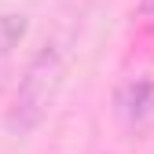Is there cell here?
<instances>
[{
	"instance_id": "obj_2",
	"label": "cell",
	"mask_w": 154,
	"mask_h": 154,
	"mask_svg": "<svg viewBox=\"0 0 154 154\" xmlns=\"http://www.w3.org/2000/svg\"><path fill=\"white\" fill-rule=\"evenodd\" d=\"M118 118L128 125V128H143L154 121V77H136L118 88Z\"/></svg>"
},
{
	"instance_id": "obj_1",
	"label": "cell",
	"mask_w": 154,
	"mask_h": 154,
	"mask_svg": "<svg viewBox=\"0 0 154 154\" xmlns=\"http://www.w3.org/2000/svg\"><path fill=\"white\" fill-rule=\"evenodd\" d=\"M66 81V59L55 44H44L33 51V59L26 63L22 77H18V88L11 95V106H8V128L26 136V132L41 128V121L51 114L55 99L63 92Z\"/></svg>"
},
{
	"instance_id": "obj_3",
	"label": "cell",
	"mask_w": 154,
	"mask_h": 154,
	"mask_svg": "<svg viewBox=\"0 0 154 154\" xmlns=\"http://www.w3.org/2000/svg\"><path fill=\"white\" fill-rule=\"evenodd\" d=\"M26 29H29L26 15H15V11H4V15H0V59L11 55L18 44H22Z\"/></svg>"
},
{
	"instance_id": "obj_4",
	"label": "cell",
	"mask_w": 154,
	"mask_h": 154,
	"mask_svg": "<svg viewBox=\"0 0 154 154\" xmlns=\"http://www.w3.org/2000/svg\"><path fill=\"white\" fill-rule=\"evenodd\" d=\"M140 15H154V0H140Z\"/></svg>"
}]
</instances>
